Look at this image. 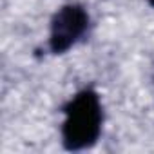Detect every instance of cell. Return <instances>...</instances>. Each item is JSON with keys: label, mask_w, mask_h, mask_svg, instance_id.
<instances>
[{"label": "cell", "mask_w": 154, "mask_h": 154, "mask_svg": "<svg viewBox=\"0 0 154 154\" xmlns=\"http://www.w3.org/2000/svg\"><path fill=\"white\" fill-rule=\"evenodd\" d=\"M62 141L67 150H84L96 143L102 132L103 109L96 91L82 89L63 107Z\"/></svg>", "instance_id": "cell-1"}, {"label": "cell", "mask_w": 154, "mask_h": 154, "mask_svg": "<svg viewBox=\"0 0 154 154\" xmlns=\"http://www.w3.org/2000/svg\"><path fill=\"white\" fill-rule=\"evenodd\" d=\"M89 29V13L80 4L62 6L53 20L49 31V49L54 54H63L78 42Z\"/></svg>", "instance_id": "cell-2"}, {"label": "cell", "mask_w": 154, "mask_h": 154, "mask_svg": "<svg viewBox=\"0 0 154 154\" xmlns=\"http://www.w3.org/2000/svg\"><path fill=\"white\" fill-rule=\"evenodd\" d=\"M149 4H150V6H152V8H154V0H149Z\"/></svg>", "instance_id": "cell-3"}]
</instances>
